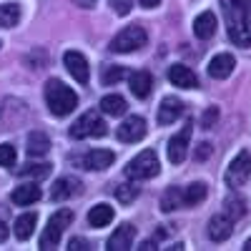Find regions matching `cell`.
<instances>
[{
  "mask_svg": "<svg viewBox=\"0 0 251 251\" xmlns=\"http://www.w3.org/2000/svg\"><path fill=\"white\" fill-rule=\"evenodd\" d=\"M46 103L53 116H68L78 106V96L71 86H66L63 80H48L46 83Z\"/></svg>",
  "mask_w": 251,
  "mask_h": 251,
  "instance_id": "1",
  "label": "cell"
},
{
  "mask_svg": "<svg viewBox=\"0 0 251 251\" xmlns=\"http://www.w3.org/2000/svg\"><path fill=\"white\" fill-rule=\"evenodd\" d=\"M158 171H161V163H158L156 151H151V149L141 151L136 158L128 161V166H126V176H128L131 181L153 178V176H158Z\"/></svg>",
  "mask_w": 251,
  "mask_h": 251,
  "instance_id": "2",
  "label": "cell"
},
{
  "mask_svg": "<svg viewBox=\"0 0 251 251\" xmlns=\"http://www.w3.org/2000/svg\"><path fill=\"white\" fill-rule=\"evenodd\" d=\"M71 138L75 141H83V138H100V136H106L108 133V126L106 121H103L96 111H88V113H83L73 126H71Z\"/></svg>",
  "mask_w": 251,
  "mask_h": 251,
  "instance_id": "3",
  "label": "cell"
},
{
  "mask_svg": "<svg viewBox=\"0 0 251 251\" xmlns=\"http://www.w3.org/2000/svg\"><path fill=\"white\" fill-rule=\"evenodd\" d=\"M71 224H73V211H71V208H60V211H55L50 216L48 226H46L43 236H40V249H43V251L55 249L58 241H60V236H63V231H66Z\"/></svg>",
  "mask_w": 251,
  "mask_h": 251,
  "instance_id": "4",
  "label": "cell"
},
{
  "mask_svg": "<svg viewBox=\"0 0 251 251\" xmlns=\"http://www.w3.org/2000/svg\"><path fill=\"white\" fill-rule=\"evenodd\" d=\"M146 43H149V35H146V30L141 25H128L123 28L113 40H111V50L113 53H133L138 48H143Z\"/></svg>",
  "mask_w": 251,
  "mask_h": 251,
  "instance_id": "5",
  "label": "cell"
},
{
  "mask_svg": "<svg viewBox=\"0 0 251 251\" xmlns=\"http://www.w3.org/2000/svg\"><path fill=\"white\" fill-rule=\"evenodd\" d=\"M249 176H251V156H249V151H241L231 161V166L226 169V183L236 188V186H244Z\"/></svg>",
  "mask_w": 251,
  "mask_h": 251,
  "instance_id": "6",
  "label": "cell"
},
{
  "mask_svg": "<svg viewBox=\"0 0 251 251\" xmlns=\"http://www.w3.org/2000/svg\"><path fill=\"white\" fill-rule=\"evenodd\" d=\"M63 63H66V71L75 78V83H80V86H88V80H91V68H88L86 55L78 53V50H68L66 55H63Z\"/></svg>",
  "mask_w": 251,
  "mask_h": 251,
  "instance_id": "7",
  "label": "cell"
},
{
  "mask_svg": "<svg viewBox=\"0 0 251 251\" xmlns=\"http://www.w3.org/2000/svg\"><path fill=\"white\" fill-rule=\"evenodd\" d=\"M191 131H194V123L188 121L183 128L169 141V161L171 163H183V158H186V151H188V141H191Z\"/></svg>",
  "mask_w": 251,
  "mask_h": 251,
  "instance_id": "8",
  "label": "cell"
},
{
  "mask_svg": "<svg viewBox=\"0 0 251 251\" xmlns=\"http://www.w3.org/2000/svg\"><path fill=\"white\" fill-rule=\"evenodd\" d=\"M116 136H118V141H123V143H136V141H141V138L146 136V118H141V116H128V118L118 126Z\"/></svg>",
  "mask_w": 251,
  "mask_h": 251,
  "instance_id": "9",
  "label": "cell"
},
{
  "mask_svg": "<svg viewBox=\"0 0 251 251\" xmlns=\"http://www.w3.org/2000/svg\"><path fill=\"white\" fill-rule=\"evenodd\" d=\"M234 219L228 216L226 211H221V214H216L211 221H208V239L211 241H226L228 236L234 234Z\"/></svg>",
  "mask_w": 251,
  "mask_h": 251,
  "instance_id": "10",
  "label": "cell"
},
{
  "mask_svg": "<svg viewBox=\"0 0 251 251\" xmlns=\"http://www.w3.org/2000/svg\"><path fill=\"white\" fill-rule=\"evenodd\" d=\"M133 239H136V226L131 224H121L116 231L108 236V251H128L133 246Z\"/></svg>",
  "mask_w": 251,
  "mask_h": 251,
  "instance_id": "11",
  "label": "cell"
},
{
  "mask_svg": "<svg viewBox=\"0 0 251 251\" xmlns=\"http://www.w3.org/2000/svg\"><path fill=\"white\" fill-rule=\"evenodd\" d=\"M234 68H236L234 55H228V53H219V55H214V58H211V63H208V75L216 78V80H224V78H228V75L234 73Z\"/></svg>",
  "mask_w": 251,
  "mask_h": 251,
  "instance_id": "12",
  "label": "cell"
},
{
  "mask_svg": "<svg viewBox=\"0 0 251 251\" xmlns=\"http://www.w3.org/2000/svg\"><path fill=\"white\" fill-rule=\"evenodd\" d=\"M113 151L108 149H96V151H88L83 156V169L88 171H106L108 166H113Z\"/></svg>",
  "mask_w": 251,
  "mask_h": 251,
  "instance_id": "13",
  "label": "cell"
},
{
  "mask_svg": "<svg viewBox=\"0 0 251 251\" xmlns=\"http://www.w3.org/2000/svg\"><path fill=\"white\" fill-rule=\"evenodd\" d=\"M169 80L174 83V86H178V88H199L196 73L188 66H181V63H176V66L169 68Z\"/></svg>",
  "mask_w": 251,
  "mask_h": 251,
  "instance_id": "14",
  "label": "cell"
},
{
  "mask_svg": "<svg viewBox=\"0 0 251 251\" xmlns=\"http://www.w3.org/2000/svg\"><path fill=\"white\" fill-rule=\"evenodd\" d=\"M181 113H183V103H181L178 98L169 96V98H163L161 106H158V123H161V126H169V123H174Z\"/></svg>",
  "mask_w": 251,
  "mask_h": 251,
  "instance_id": "15",
  "label": "cell"
},
{
  "mask_svg": "<svg viewBox=\"0 0 251 251\" xmlns=\"http://www.w3.org/2000/svg\"><path fill=\"white\" fill-rule=\"evenodd\" d=\"M78 191H80V181H75V178H58L55 186L50 188V199L53 201H66V199L75 196Z\"/></svg>",
  "mask_w": 251,
  "mask_h": 251,
  "instance_id": "16",
  "label": "cell"
},
{
  "mask_svg": "<svg viewBox=\"0 0 251 251\" xmlns=\"http://www.w3.org/2000/svg\"><path fill=\"white\" fill-rule=\"evenodd\" d=\"M151 86H153V78H151L149 71H136V73H131V91H133L136 98H149Z\"/></svg>",
  "mask_w": 251,
  "mask_h": 251,
  "instance_id": "17",
  "label": "cell"
},
{
  "mask_svg": "<svg viewBox=\"0 0 251 251\" xmlns=\"http://www.w3.org/2000/svg\"><path fill=\"white\" fill-rule=\"evenodd\" d=\"M194 33H196V38H201V40H208L214 33H216V15L214 13H201L196 20H194Z\"/></svg>",
  "mask_w": 251,
  "mask_h": 251,
  "instance_id": "18",
  "label": "cell"
},
{
  "mask_svg": "<svg viewBox=\"0 0 251 251\" xmlns=\"http://www.w3.org/2000/svg\"><path fill=\"white\" fill-rule=\"evenodd\" d=\"M10 199L18 206H30V203H35L40 199V188L35 183H23V186H18L15 191L10 194Z\"/></svg>",
  "mask_w": 251,
  "mask_h": 251,
  "instance_id": "19",
  "label": "cell"
},
{
  "mask_svg": "<svg viewBox=\"0 0 251 251\" xmlns=\"http://www.w3.org/2000/svg\"><path fill=\"white\" fill-rule=\"evenodd\" d=\"M113 206H108V203H98V206H93L91 211H88V224L93 226V228H103V226H108L111 221H113Z\"/></svg>",
  "mask_w": 251,
  "mask_h": 251,
  "instance_id": "20",
  "label": "cell"
},
{
  "mask_svg": "<svg viewBox=\"0 0 251 251\" xmlns=\"http://www.w3.org/2000/svg\"><path fill=\"white\" fill-rule=\"evenodd\" d=\"M28 156H46L48 151H50V138L43 133V131H33V133H28Z\"/></svg>",
  "mask_w": 251,
  "mask_h": 251,
  "instance_id": "21",
  "label": "cell"
},
{
  "mask_svg": "<svg viewBox=\"0 0 251 251\" xmlns=\"http://www.w3.org/2000/svg\"><path fill=\"white\" fill-rule=\"evenodd\" d=\"M100 111L106 113V116H123L126 111H128V103H126L123 96L111 93V96H103L100 98Z\"/></svg>",
  "mask_w": 251,
  "mask_h": 251,
  "instance_id": "22",
  "label": "cell"
},
{
  "mask_svg": "<svg viewBox=\"0 0 251 251\" xmlns=\"http://www.w3.org/2000/svg\"><path fill=\"white\" fill-rule=\"evenodd\" d=\"M35 221H38V214H23V216H18L15 219V236L20 241L30 239L33 231H35Z\"/></svg>",
  "mask_w": 251,
  "mask_h": 251,
  "instance_id": "23",
  "label": "cell"
},
{
  "mask_svg": "<svg viewBox=\"0 0 251 251\" xmlns=\"http://www.w3.org/2000/svg\"><path fill=\"white\" fill-rule=\"evenodd\" d=\"M178 206H183V188H176V186L166 188V194L161 196V208L169 214V211H174V208H178Z\"/></svg>",
  "mask_w": 251,
  "mask_h": 251,
  "instance_id": "24",
  "label": "cell"
},
{
  "mask_svg": "<svg viewBox=\"0 0 251 251\" xmlns=\"http://www.w3.org/2000/svg\"><path fill=\"white\" fill-rule=\"evenodd\" d=\"M206 199V183H191L183 188V206H196Z\"/></svg>",
  "mask_w": 251,
  "mask_h": 251,
  "instance_id": "25",
  "label": "cell"
},
{
  "mask_svg": "<svg viewBox=\"0 0 251 251\" xmlns=\"http://www.w3.org/2000/svg\"><path fill=\"white\" fill-rule=\"evenodd\" d=\"M18 20H20V5L18 3L0 5V28H13Z\"/></svg>",
  "mask_w": 251,
  "mask_h": 251,
  "instance_id": "26",
  "label": "cell"
},
{
  "mask_svg": "<svg viewBox=\"0 0 251 251\" xmlns=\"http://www.w3.org/2000/svg\"><path fill=\"white\" fill-rule=\"evenodd\" d=\"M48 174H50V163H28V166H23V169L18 171V176H23V178H35V181L46 178Z\"/></svg>",
  "mask_w": 251,
  "mask_h": 251,
  "instance_id": "27",
  "label": "cell"
},
{
  "mask_svg": "<svg viewBox=\"0 0 251 251\" xmlns=\"http://www.w3.org/2000/svg\"><path fill=\"white\" fill-rule=\"evenodd\" d=\"M224 211L236 221V219H241V216L246 214V201H244L241 196H228V199L224 201Z\"/></svg>",
  "mask_w": 251,
  "mask_h": 251,
  "instance_id": "28",
  "label": "cell"
},
{
  "mask_svg": "<svg viewBox=\"0 0 251 251\" xmlns=\"http://www.w3.org/2000/svg\"><path fill=\"white\" fill-rule=\"evenodd\" d=\"M138 186L136 183H121V186H116V199L123 203V206H128V203H133L136 199H138Z\"/></svg>",
  "mask_w": 251,
  "mask_h": 251,
  "instance_id": "29",
  "label": "cell"
},
{
  "mask_svg": "<svg viewBox=\"0 0 251 251\" xmlns=\"http://www.w3.org/2000/svg\"><path fill=\"white\" fill-rule=\"evenodd\" d=\"M121 78H126V68H121V66H108L106 71H103V86H116Z\"/></svg>",
  "mask_w": 251,
  "mask_h": 251,
  "instance_id": "30",
  "label": "cell"
},
{
  "mask_svg": "<svg viewBox=\"0 0 251 251\" xmlns=\"http://www.w3.org/2000/svg\"><path fill=\"white\" fill-rule=\"evenodd\" d=\"M15 158H18V153H15V146H10V143H3L0 146V166H13L15 163Z\"/></svg>",
  "mask_w": 251,
  "mask_h": 251,
  "instance_id": "31",
  "label": "cell"
},
{
  "mask_svg": "<svg viewBox=\"0 0 251 251\" xmlns=\"http://www.w3.org/2000/svg\"><path fill=\"white\" fill-rule=\"evenodd\" d=\"M219 121V108L216 106H211L206 113H203V118H201V126L203 128H214V123Z\"/></svg>",
  "mask_w": 251,
  "mask_h": 251,
  "instance_id": "32",
  "label": "cell"
},
{
  "mask_svg": "<svg viewBox=\"0 0 251 251\" xmlns=\"http://www.w3.org/2000/svg\"><path fill=\"white\" fill-rule=\"evenodd\" d=\"M131 3H133V0H111V8L118 15H128L131 13Z\"/></svg>",
  "mask_w": 251,
  "mask_h": 251,
  "instance_id": "33",
  "label": "cell"
},
{
  "mask_svg": "<svg viewBox=\"0 0 251 251\" xmlns=\"http://www.w3.org/2000/svg\"><path fill=\"white\" fill-rule=\"evenodd\" d=\"M208 153H211V143H199V149H196V161H206Z\"/></svg>",
  "mask_w": 251,
  "mask_h": 251,
  "instance_id": "34",
  "label": "cell"
},
{
  "mask_svg": "<svg viewBox=\"0 0 251 251\" xmlns=\"http://www.w3.org/2000/svg\"><path fill=\"white\" fill-rule=\"evenodd\" d=\"M68 249H71V251H86V249H91V246H88L86 239H71Z\"/></svg>",
  "mask_w": 251,
  "mask_h": 251,
  "instance_id": "35",
  "label": "cell"
},
{
  "mask_svg": "<svg viewBox=\"0 0 251 251\" xmlns=\"http://www.w3.org/2000/svg\"><path fill=\"white\" fill-rule=\"evenodd\" d=\"M8 239V224H3V221H0V244H3Z\"/></svg>",
  "mask_w": 251,
  "mask_h": 251,
  "instance_id": "36",
  "label": "cell"
},
{
  "mask_svg": "<svg viewBox=\"0 0 251 251\" xmlns=\"http://www.w3.org/2000/svg\"><path fill=\"white\" fill-rule=\"evenodd\" d=\"M138 3H141L143 8H156V5L161 3V0H138Z\"/></svg>",
  "mask_w": 251,
  "mask_h": 251,
  "instance_id": "37",
  "label": "cell"
},
{
  "mask_svg": "<svg viewBox=\"0 0 251 251\" xmlns=\"http://www.w3.org/2000/svg\"><path fill=\"white\" fill-rule=\"evenodd\" d=\"M138 249H141V251H149V249H156V244H153V241H143Z\"/></svg>",
  "mask_w": 251,
  "mask_h": 251,
  "instance_id": "38",
  "label": "cell"
},
{
  "mask_svg": "<svg viewBox=\"0 0 251 251\" xmlns=\"http://www.w3.org/2000/svg\"><path fill=\"white\" fill-rule=\"evenodd\" d=\"M244 251H251V239H249V241L244 244Z\"/></svg>",
  "mask_w": 251,
  "mask_h": 251,
  "instance_id": "39",
  "label": "cell"
}]
</instances>
